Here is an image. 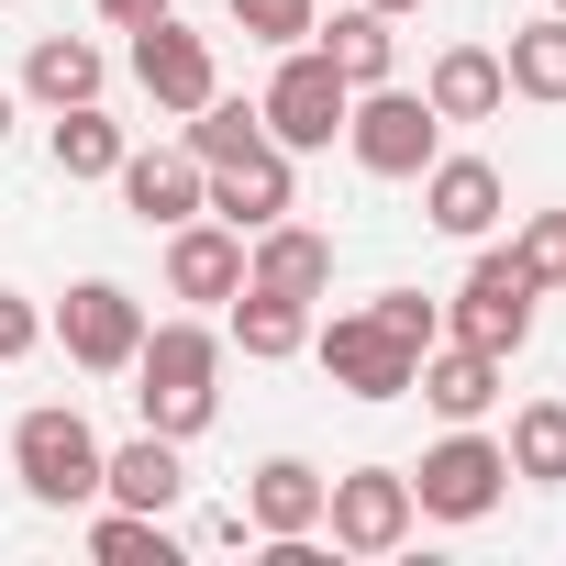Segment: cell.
Masks as SVG:
<instances>
[{
    "label": "cell",
    "instance_id": "6da1fadb",
    "mask_svg": "<svg viewBox=\"0 0 566 566\" xmlns=\"http://www.w3.org/2000/svg\"><path fill=\"white\" fill-rule=\"evenodd\" d=\"M123 378H134V422L167 433V444H189L222 411V334L211 323H145V345H134Z\"/></svg>",
    "mask_w": 566,
    "mask_h": 566
},
{
    "label": "cell",
    "instance_id": "7a4b0ae2",
    "mask_svg": "<svg viewBox=\"0 0 566 566\" xmlns=\"http://www.w3.org/2000/svg\"><path fill=\"white\" fill-rule=\"evenodd\" d=\"M12 478H23L34 511L101 500V433H90V411H78V400H34V411L12 422Z\"/></svg>",
    "mask_w": 566,
    "mask_h": 566
},
{
    "label": "cell",
    "instance_id": "3957f363",
    "mask_svg": "<svg viewBox=\"0 0 566 566\" xmlns=\"http://www.w3.org/2000/svg\"><path fill=\"white\" fill-rule=\"evenodd\" d=\"M345 145H356V167H367V178H422V167L444 156V123H433V101H422V90L378 78V90H356V101H345Z\"/></svg>",
    "mask_w": 566,
    "mask_h": 566
},
{
    "label": "cell",
    "instance_id": "277c9868",
    "mask_svg": "<svg viewBox=\"0 0 566 566\" xmlns=\"http://www.w3.org/2000/svg\"><path fill=\"white\" fill-rule=\"evenodd\" d=\"M345 67L323 56V45H277V78H266V145H290V156H323L334 134H345Z\"/></svg>",
    "mask_w": 566,
    "mask_h": 566
},
{
    "label": "cell",
    "instance_id": "5b68a950",
    "mask_svg": "<svg viewBox=\"0 0 566 566\" xmlns=\"http://www.w3.org/2000/svg\"><path fill=\"white\" fill-rule=\"evenodd\" d=\"M312 356H323V378L345 400H411V367H422V345H400L367 301L334 312V323H312Z\"/></svg>",
    "mask_w": 566,
    "mask_h": 566
},
{
    "label": "cell",
    "instance_id": "8992f818",
    "mask_svg": "<svg viewBox=\"0 0 566 566\" xmlns=\"http://www.w3.org/2000/svg\"><path fill=\"white\" fill-rule=\"evenodd\" d=\"M500 489H511V455H500L478 422H455V433L411 467V511H422V522H489Z\"/></svg>",
    "mask_w": 566,
    "mask_h": 566
},
{
    "label": "cell",
    "instance_id": "52a82bcc",
    "mask_svg": "<svg viewBox=\"0 0 566 566\" xmlns=\"http://www.w3.org/2000/svg\"><path fill=\"white\" fill-rule=\"evenodd\" d=\"M411 467H345L334 489H323V533H334V555H400L411 544Z\"/></svg>",
    "mask_w": 566,
    "mask_h": 566
},
{
    "label": "cell",
    "instance_id": "ba28073f",
    "mask_svg": "<svg viewBox=\"0 0 566 566\" xmlns=\"http://www.w3.org/2000/svg\"><path fill=\"white\" fill-rule=\"evenodd\" d=\"M533 301H544V290L522 277V255H478V266H467V290H455V312H444V334L511 367V356L533 345Z\"/></svg>",
    "mask_w": 566,
    "mask_h": 566
},
{
    "label": "cell",
    "instance_id": "9c48e42d",
    "mask_svg": "<svg viewBox=\"0 0 566 566\" xmlns=\"http://www.w3.org/2000/svg\"><path fill=\"white\" fill-rule=\"evenodd\" d=\"M56 345H67V367L123 378V367H134V345H145V301L123 290V277H78V290L56 301Z\"/></svg>",
    "mask_w": 566,
    "mask_h": 566
},
{
    "label": "cell",
    "instance_id": "30bf717a",
    "mask_svg": "<svg viewBox=\"0 0 566 566\" xmlns=\"http://www.w3.org/2000/svg\"><path fill=\"white\" fill-rule=\"evenodd\" d=\"M134 78H145V101L156 112H200L211 90H222V67H211V34L200 23H178V12H156V23H134Z\"/></svg>",
    "mask_w": 566,
    "mask_h": 566
},
{
    "label": "cell",
    "instance_id": "8fae6325",
    "mask_svg": "<svg viewBox=\"0 0 566 566\" xmlns=\"http://www.w3.org/2000/svg\"><path fill=\"white\" fill-rule=\"evenodd\" d=\"M200 211L233 222V233H266L277 211H301V178H290V145H255L233 167H200Z\"/></svg>",
    "mask_w": 566,
    "mask_h": 566
},
{
    "label": "cell",
    "instance_id": "7c38bea8",
    "mask_svg": "<svg viewBox=\"0 0 566 566\" xmlns=\"http://www.w3.org/2000/svg\"><path fill=\"white\" fill-rule=\"evenodd\" d=\"M511 211V189H500V167L489 156H433L422 167V222L433 233H455V244H489V222Z\"/></svg>",
    "mask_w": 566,
    "mask_h": 566
},
{
    "label": "cell",
    "instance_id": "4fadbf2b",
    "mask_svg": "<svg viewBox=\"0 0 566 566\" xmlns=\"http://www.w3.org/2000/svg\"><path fill=\"white\" fill-rule=\"evenodd\" d=\"M112 189H123V211H134L145 233H167V222L200 211V156H189V145H134V156L112 167Z\"/></svg>",
    "mask_w": 566,
    "mask_h": 566
},
{
    "label": "cell",
    "instance_id": "5bb4252c",
    "mask_svg": "<svg viewBox=\"0 0 566 566\" xmlns=\"http://www.w3.org/2000/svg\"><path fill=\"white\" fill-rule=\"evenodd\" d=\"M167 290H178V301H233V290H244V233L211 222V211L167 222Z\"/></svg>",
    "mask_w": 566,
    "mask_h": 566
},
{
    "label": "cell",
    "instance_id": "9a60e30c",
    "mask_svg": "<svg viewBox=\"0 0 566 566\" xmlns=\"http://www.w3.org/2000/svg\"><path fill=\"white\" fill-rule=\"evenodd\" d=\"M323 489H334V478H323L312 455H266V467L244 478V533H255V544H277V533H323Z\"/></svg>",
    "mask_w": 566,
    "mask_h": 566
},
{
    "label": "cell",
    "instance_id": "2e32d148",
    "mask_svg": "<svg viewBox=\"0 0 566 566\" xmlns=\"http://www.w3.org/2000/svg\"><path fill=\"white\" fill-rule=\"evenodd\" d=\"M244 277H255V290H290V301H323L334 290V233L277 211L266 233H244Z\"/></svg>",
    "mask_w": 566,
    "mask_h": 566
},
{
    "label": "cell",
    "instance_id": "e0dca14e",
    "mask_svg": "<svg viewBox=\"0 0 566 566\" xmlns=\"http://www.w3.org/2000/svg\"><path fill=\"white\" fill-rule=\"evenodd\" d=\"M411 389H422V411H444V422H489V400H500V356H478V345H422V367H411Z\"/></svg>",
    "mask_w": 566,
    "mask_h": 566
},
{
    "label": "cell",
    "instance_id": "ac0fdd59",
    "mask_svg": "<svg viewBox=\"0 0 566 566\" xmlns=\"http://www.w3.org/2000/svg\"><path fill=\"white\" fill-rule=\"evenodd\" d=\"M101 500H123V511H178V500H189V467H178V444H167V433L101 444Z\"/></svg>",
    "mask_w": 566,
    "mask_h": 566
},
{
    "label": "cell",
    "instance_id": "d6986e66",
    "mask_svg": "<svg viewBox=\"0 0 566 566\" xmlns=\"http://www.w3.org/2000/svg\"><path fill=\"white\" fill-rule=\"evenodd\" d=\"M422 101H433V123H489V112L511 101L500 45H444V56L422 67Z\"/></svg>",
    "mask_w": 566,
    "mask_h": 566
},
{
    "label": "cell",
    "instance_id": "ffe728a7",
    "mask_svg": "<svg viewBox=\"0 0 566 566\" xmlns=\"http://www.w3.org/2000/svg\"><path fill=\"white\" fill-rule=\"evenodd\" d=\"M222 312H233V345H244L255 367H290V356L312 345V301H290V290H255V277H244Z\"/></svg>",
    "mask_w": 566,
    "mask_h": 566
},
{
    "label": "cell",
    "instance_id": "44dd1931",
    "mask_svg": "<svg viewBox=\"0 0 566 566\" xmlns=\"http://www.w3.org/2000/svg\"><path fill=\"white\" fill-rule=\"evenodd\" d=\"M312 45L345 67V90H378V78H400V34H389V12H367V0H345L334 23H312Z\"/></svg>",
    "mask_w": 566,
    "mask_h": 566
},
{
    "label": "cell",
    "instance_id": "7402d4cb",
    "mask_svg": "<svg viewBox=\"0 0 566 566\" xmlns=\"http://www.w3.org/2000/svg\"><path fill=\"white\" fill-rule=\"evenodd\" d=\"M101 78H112V56L90 34H34V56H23V101H45V112L101 101Z\"/></svg>",
    "mask_w": 566,
    "mask_h": 566
},
{
    "label": "cell",
    "instance_id": "603a6c76",
    "mask_svg": "<svg viewBox=\"0 0 566 566\" xmlns=\"http://www.w3.org/2000/svg\"><path fill=\"white\" fill-rule=\"evenodd\" d=\"M45 145H56V178H112V167L134 156V134H123V123H112L101 101H67Z\"/></svg>",
    "mask_w": 566,
    "mask_h": 566
},
{
    "label": "cell",
    "instance_id": "cb8c5ba5",
    "mask_svg": "<svg viewBox=\"0 0 566 566\" xmlns=\"http://www.w3.org/2000/svg\"><path fill=\"white\" fill-rule=\"evenodd\" d=\"M500 78H511V101H566V12H544V23H522L511 45H500Z\"/></svg>",
    "mask_w": 566,
    "mask_h": 566
},
{
    "label": "cell",
    "instance_id": "d4e9b609",
    "mask_svg": "<svg viewBox=\"0 0 566 566\" xmlns=\"http://www.w3.org/2000/svg\"><path fill=\"white\" fill-rule=\"evenodd\" d=\"M500 455H511V478H522V489H566V400H522Z\"/></svg>",
    "mask_w": 566,
    "mask_h": 566
},
{
    "label": "cell",
    "instance_id": "484cf974",
    "mask_svg": "<svg viewBox=\"0 0 566 566\" xmlns=\"http://www.w3.org/2000/svg\"><path fill=\"white\" fill-rule=\"evenodd\" d=\"M90 555H101V566H178V533H167V511H123V500H112V511L90 522Z\"/></svg>",
    "mask_w": 566,
    "mask_h": 566
},
{
    "label": "cell",
    "instance_id": "4316f807",
    "mask_svg": "<svg viewBox=\"0 0 566 566\" xmlns=\"http://www.w3.org/2000/svg\"><path fill=\"white\" fill-rule=\"evenodd\" d=\"M255 145H266V112H255V101H222V90H211V101L189 112V156H200V167H233V156H255Z\"/></svg>",
    "mask_w": 566,
    "mask_h": 566
},
{
    "label": "cell",
    "instance_id": "83f0119b",
    "mask_svg": "<svg viewBox=\"0 0 566 566\" xmlns=\"http://www.w3.org/2000/svg\"><path fill=\"white\" fill-rule=\"evenodd\" d=\"M222 12L244 23V45H312L323 0H222Z\"/></svg>",
    "mask_w": 566,
    "mask_h": 566
},
{
    "label": "cell",
    "instance_id": "f1b7e54d",
    "mask_svg": "<svg viewBox=\"0 0 566 566\" xmlns=\"http://www.w3.org/2000/svg\"><path fill=\"white\" fill-rule=\"evenodd\" d=\"M511 255H522V277H533V290H566V211H533Z\"/></svg>",
    "mask_w": 566,
    "mask_h": 566
},
{
    "label": "cell",
    "instance_id": "f546056e",
    "mask_svg": "<svg viewBox=\"0 0 566 566\" xmlns=\"http://www.w3.org/2000/svg\"><path fill=\"white\" fill-rule=\"evenodd\" d=\"M367 312H378V323H389V334H400V345H444V312H433V301H422V290H378V301H367Z\"/></svg>",
    "mask_w": 566,
    "mask_h": 566
},
{
    "label": "cell",
    "instance_id": "4dcf8cb0",
    "mask_svg": "<svg viewBox=\"0 0 566 566\" xmlns=\"http://www.w3.org/2000/svg\"><path fill=\"white\" fill-rule=\"evenodd\" d=\"M34 345H45V312H34L23 290H0V367H23Z\"/></svg>",
    "mask_w": 566,
    "mask_h": 566
},
{
    "label": "cell",
    "instance_id": "1f68e13d",
    "mask_svg": "<svg viewBox=\"0 0 566 566\" xmlns=\"http://www.w3.org/2000/svg\"><path fill=\"white\" fill-rule=\"evenodd\" d=\"M90 12H101V23H123V34H134V23H156V12H167V0H90Z\"/></svg>",
    "mask_w": 566,
    "mask_h": 566
},
{
    "label": "cell",
    "instance_id": "d6a6232c",
    "mask_svg": "<svg viewBox=\"0 0 566 566\" xmlns=\"http://www.w3.org/2000/svg\"><path fill=\"white\" fill-rule=\"evenodd\" d=\"M367 12H389V23H400V12H422V0H367Z\"/></svg>",
    "mask_w": 566,
    "mask_h": 566
},
{
    "label": "cell",
    "instance_id": "836d02e7",
    "mask_svg": "<svg viewBox=\"0 0 566 566\" xmlns=\"http://www.w3.org/2000/svg\"><path fill=\"white\" fill-rule=\"evenodd\" d=\"M0 145H12V90H0Z\"/></svg>",
    "mask_w": 566,
    "mask_h": 566
},
{
    "label": "cell",
    "instance_id": "e575fe53",
    "mask_svg": "<svg viewBox=\"0 0 566 566\" xmlns=\"http://www.w3.org/2000/svg\"><path fill=\"white\" fill-rule=\"evenodd\" d=\"M555 12H566V0H555Z\"/></svg>",
    "mask_w": 566,
    "mask_h": 566
}]
</instances>
